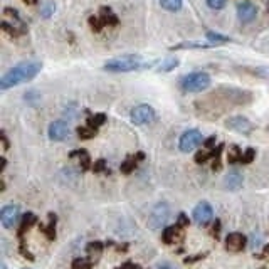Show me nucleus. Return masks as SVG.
Instances as JSON below:
<instances>
[{
  "label": "nucleus",
  "mask_w": 269,
  "mask_h": 269,
  "mask_svg": "<svg viewBox=\"0 0 269 269\" xmlns=\"http://www.w3.org/2000/svg\"><path fill=\"white\" fill-rule=\"evenodd\" d=\"M49 138L52 140V142H63L67 137H69V126H67L64 121H52L51 125H49Z\"/></svg>",
  "instance_id": "nucleus-12"
},
{
  "label": "nucleus",
  "mask_w": 269,
  "mask_h": 269,
  "mask_svg": "<svg viewBox=\"0 0 269 269\" xmlns=\"http://www.w3.org/2000/svg\"><path fill=\"white\" fill-rule=\"evenodd\" d=\"M41 69H42V63H39V61H24V63H19L17 66L10 67V69L0 78V89L7 91L10 88L17 86V84L27 83L37 76Z\"/></svg>",
  "instance_id": "nucleus-1"
},
{
  "label": "nucleus",
  "mask_w": 269,
  "mask_h": 269,
  "mask_svg": "<svg viewBox=\"0 0 269 269\" xmlns=\"http://www.w3.org/2000/svg\"><path fill=\"white\" fill-rule=\"evenodd\" d=\"M142 160H145V153H143V151H138V153L130 155L123 163H121V172L126 174V175L131 174L133 170L138 167V163L142 162Z\"/></svg>",
  "instance_id": "nucleus-17"
},
{
  "label": "nucleus",
  "mask_w": 269,
  "mask_h": 269,
  "mask_svg": "<svg viewBox=\"0 0 269 269\" xmlns=\"http://www.w3.org/2000/svg\"><path fill=\"white\" fill-rule=\"evenodd\" d=\"M157 269H174L172 264H168V262H162V264H158Z\"/></svg>",
  "instance_id": "nucleus-40"
},
{
  "label": "nucleus",
  "mask_w": 269,
  "mask_h": 269,
  "mask_svg": "<svg viewBox=\"0 0 269 269\" xmlns=\"http://www.w3.org/2000/svg\"><path fill=\"white\" fill-rule=\"evenodd\" d=\"M170 217V209L165 202H160V204L155 205V209L151 210V216H150V224L153 227H162V225L167 222V219Z\"/></svg>",
  "instance_id": "nucleus-11"
},
{
  "label": "nucleus",
  "mask_w": 269,
  "mask_h": 269,
  "mask_svg": "<svg viewBox=\"0 0 269 269\" xmlns=\"http://www.w3.org/2000/svg\"><path fill=\"white\" fill-rule=\"evenodd\" d=\"M106 123V114L105 113H98V114H93L88 118V126L94 128V130H98L100 126H103Z\"/></svg>",
  "instance_id": "nucleus-24"
},
{
  "label": "nucleus",
  "mask_w": 269,
  "mask_h": 269,
  "mask_svg": "<svg viewBox=\"0 0 269 269\" xmlns=\"http://www.w3.org/2000/svg\"><path fill=\"white\" fill-rule=\"evenodd\" d=\"M204 148H207V150L216 148V137H209L207 140H204Z\"/></svg>",
  "instance_id": "nucleus-35"
},
{
  "label": "nucleus",
  "mask_w": 269,
  "mask_h": 269,
  "mask_svg": "<svg viewBox=\"0 0 269 269\" xmlns=\"http://www.w3.org/2000/svg\"><path fill=\"white\" fill-rule=\"evenodd\" d=\"M0 137H2V143H4V150H9V140H7V134L4 131L0 133Z\"/></svg>",
  "instance_id": "nucleus-37"
},
{
  "label": "nucleus",
  "mask_w": 269,
  "mask_h": 269,
  "mask_svg": "<svg viewBox=\"0 0 269 269\" xmlns=\"http://www.w3.org/2000/svg\"><path fill=\"white\" fill-rule=\"evenodd\" d=\"M160 5L168 12H179L183 5V0H160Z\"/></svg>",
  "instance_id": "nucleus-26"
},
{
  "label": "nucleus",
  "mask_w": 269,
  "mask_h": 269,
  "mask_svg": "<svg viewBox=\"0 0 269 269\" xmlns=\"http://www.w3.org/2000/svg\"><path fill=\"white\" fill-rule=\"evenodd\" d=\"M4 17H10L12 21L9 19H4L2 22V30L4 32H7L12 37H21L27 32V26L24 24V21L21 19L19 12L12 7H5L4 9Z\"/></svg>",
  "instance_id": "nucleus-4"
},
{
  "label": "nucleus",
  "mask_w": 269,
  "mask_h": 269,
  "mask_svg": "<svg viewBox=\"0 0 269 269\" xmlns=\"http://www.w3.org/2000/svg\"><path fill=\"white\" fill-rule=\"evenodd\" d=\"M42 230L46 232V236H47V239H54L56 237V216L54 214H49V224H47V227H41Z\"/></svg>",
  "instance_id": "nucleus-23"
},
{
  "label": "nucleus",
  "mask_w": 269,
  "mask_h": 269,
  "mask_svg": "<svg viewBox=\"0 0 269 269\" xmlns=\"http://www.w3.org/2000/svg\"><path fill=\"white\" fill-rule=\"evenodd\" d=\"M219 232H221V222L216 221V224H214V227H212V236L219 237Z\"/></svg>",
  "instance_id": "nucleus-36"
},
{
  "label": "nucleus",
  "mask_w": 269,
  "mask_h": 269,
  "mask_svg": "<svg viewBox=\"0 0 269 269\" xmlns=\"http://www.w3.org/2000/svg\"><path fill=\"white\" fill-rule=\"evenodd\" d=\"M118 17H116L114 12L109 9V7H101L100 10V15H93V17H89V27L94 30L96 34H100L103 27H106V26H118Z\"/></svg>",
  "instance_id": "nucleus-5"
},
{
  "label": "nucleus",
  "mask_w": 269,
  "mask_h": 269,
  "mask_svg": "<svg viewBox=\"0 0 269 269\" xmlns=\"http://www.w3.org/2000/svg\"><path fill=\"white\" fill-rule=\"evenodd\" d=\"M179 224L180 225H188V219H187L185 214H180L179 216Z\"/></svg>",
  "instance_id": "nucleus-38"
},
{
  "label": "nucleus",
  "mask_w": 269,
  "mask_h": 269,
  "mask_svg": "<svg viewBox=\"0 0 269 269\" xmlns=\"http://www.w3.org/2000/svg\"><path fill=\"white\" fill-rule=\"evenodd\" d=\"M116 269H140V266H137V264H131V262H126V264L120 266V267H116Z\"/></svg>",
  "instance_id": "nucleus-39"
},
{
  "label": "nucleus",
  "mask_w": 269,
  "mask_h": 269,
  "mask_svg": "<svg viewBox=\"0 0 269 269\" xmlns=\"http://www.w3.org/2000/svg\"><path fill=\"white\" fill-rule=\"evenodd\" d=\"M258 15V9H256L254 4L251 2H242L237 5V19L241 22L247 24V22H253Z\"/></svg>",
  "instance_id": "nucleus-14"
},
{
  "label": "nucleus",
  "mask_w": 269,
  "mask_h": 269,
  "mask_svg": "<svg viewBox=\"0 0 269 269\" xmlns=\"http://www.w3.org/2000/svg\"><path fill=\"white\" fill-rule=\"evenodd\" d=\"M93 172H96V174H109V168L106 167V162L103 160H98V162H94V165H93Z\"/></svg>",
  "instance_id": "nucleus-32"
},
{
  "label": "nucleus",
  "mask_w": 269,
  "mask_h": 269,
  "mask_svg": "<svg viewBox=\"0 0 269 269\" xmlns=\"http://www.w3.org/2000/svg\"><path fill=\"white\" fill-rule=\"evenodd\" d=\"M21 219V210L19 207L10 204V205H5L2 210H0V222L5 229H12L14 225L19 222Z\"/></svg>",
  "instance_id": "nucleus-9"
},
{
  "label": "nucleus",
  "mask_w": 269,
  "mask_h": 269,
  "mask_svg": "<svg viewBox=\"0 0 269 269\" xmlns=\"http://www.w3.org/2000/svg\"><path fill=\"white\" fill-rule=\"evenodd\" d=\"M54 12H56V4L46 2L41 9V17H44V19H51V17L54 15Z\"/></svg>",
  "instance_id": "nucleus-29"
},
{
  "label": "nucleus",
  "mask_w": 269,
  "mask_h": 269,
  "mask_svg": "<svg viewBox=\"0 0 269 269\" xmlns=\"http://www.w3.org/2000/svg\"><path fill=\"white\" fill-rule=\"evenodd\" d=\"M247 244V237L241 234V232H230V234L225 237V249L230 251V253H241V251L246 247Z\"/></svg>",
  "instance_id": "nucleus-13"
},
{
  "label": "nucleus",
  "mask_w": 269,
  "mask_h": 269,
  "mask_svg": "<svg viewBox=\"0 0 269 269\" xmlns=\"http://www.w3.org/2000/svg\"><path fill=\"white\" fill-rule=\"evenodd\" d=\"M210 47H214L212 42H209V44H202V42H182V44H177L172 49L175 51V49H210Z\"/></svg>",
  "instance_id": "nucleus-27"
},
{
  "label": "nucleus",
  "mask_w": 269,
  "mask_h": 269,
  "mask_svg": "<svg viewBox=\"0 0 269 269\" xmlns=\"http://www.w3.org/2000/svg\"><path fill=\"white\" fill-rule=\"evenodd\" d=\"M163 241L165 244H177L183 239V229L180 224H175V225H170V227H165L163 230Z\"/></svg>",
  "instance_id": "nucleus-15"
},
{
  "label": "nucleus",
  "mask_w": 269,
  "mask_h": 269,
  "mask_svg": "<svg viewBox=\"0 0 269 269\" xmlns=\"http://www.w3.org/2000/svg\"><path fill=\"white\" fill-rule=\"evenodd\" d=\"M262 256H264V258H269V246L266 247V251H264V254H262Z\"/></svg>",
  "instance_id": "nucleus-42"
},
{
  "label": "nucleus",
  "mask_w": 269,
  "mask_h": 269,
  "mask_svg": "<svg viewBox=\"0 0 269 269\" xmlns=\"http://www.w3.org/2000/svg\"><path fill=\"white\" fill-rule=\"evenodd\" d=\"M76 133L81 140H91L96 137L98 130H94V128H91V126H78Z\"/></svg>",
  "instance_id": "nucleus-28"
},
{
  "label": "nucleus",
  "mask_w": 269,
  "mask_h": 269,
  "mask_svg": "<svg viewBox=\"0 0 269 269\" xmlns=\"http://www.w3.org/2000/svg\"><path fill=\"white\" fill-rule=\"evenodd\" d=\"M225 126H227L229 130H234L242 134H251L254 130V125L251 123L246 116H230V118L225 120Z\"/></svg>",
  "instance_id": "nucleus-8"
},
{
  "label": "nucleus",
  "mask_w": 269,
  "mask_h": 269,
  "mask_svg": "<svg viewBox=\"0 0 269 269\" xmlns=\"http://www.w3.org/2000/svg\"><path fill=\"white\" fill-rule=\"evenodd\" d=\"M212 79L207 72H190V74L183 76L180 79V89L183 93H200V91H205L210 86Z\"/></svg>",
  "instance_id": "nucleus-3"
},
{
  "label": "nucleus",
  "mask_w": 269,
  "mask_h": 269,
  "mask_svg": "<svg viewBox=\"0 0 269 269\" xmlns=\"http://www.w3.org/2000/svg\"><path fill=\"white\" fill-rule=\"evenodd\" d=\"M256 158V150L254 148H247L246 151L242 153V160L241 163H251Z\"/></svg>",
  "instance_id": "nucleus-33"
},
{
  "label": "nucleus",
  "mask_w": 269,
  "mask_h": 269,
  "mask_svg": "<svg viewBox=\"0 0 269 269\" xmlns=\"http://www.w3.org/2000/svg\"><path fill=\"white\" fill-rule=\"evenodd\" d=\"M72 269H91V261L84 258H78L72 262Z\"/></svg>",
  "instance_id": "nucleus-31"
},
{
  "label": "nucleus",
  "mask_w": 269,
  "mask_h": 269,
  "mask_svg": "<svg viewBox=\"0 0 269 269\" xmlns=\"http://www.w3.org/2000/svg\"><path fill=\"white\" fill-rule=\"evenodd\" d=\"M207 5H209L210 9L219 10V9H222L225 5V0H207Z\"/></svg>",
  "instance_id": "nucleus-34"
},
{
  "label": "nucleus",
  "mask_w": 269,
  "mask_h": 269,
  "mask_svg": "<svg viewBox=\"0 0 269 269\" xmlns=\"http://www.w3.org/2000/svg\"><path fill=\"white\" fill-rule=\"evenodd\" d=\"M200 143H204V137L199 130H187L182 134L179 140V148L183 153H188V151L195 150Z\"/></svg>",
  "instance_id": "nucleus-7"
},
{
  "label": "nucleus",
  "mask_w": 269,
  "mask_h": 269,
  "mask_svg": "<svg viewBox=\"0 0 269 269\" xmlns=\"http://www.w3.org/2000/svg\"><path fill=\"white\" fill-rule=\"evenodd\" d=\"M24 269H29V267H24Z\"/></svg>",
  "instance_id": "nucleus-43"
},
{
  "label": "nucleus",
  "mask_w": 269,
  "mask_h": 269,
  "mask_svg": "<svg viewBox=\"0 0 269 269\" xmlns=\"http://www.w3.org/2000/svg\"><path fill=\"white\" fill-rule=\"evenodd\" d=\"M142 67H145V63L140 56H121V57L106 61L103 69L109 72H131V71L142 69Z\"/></svg>",
  "instance_id": "nucleus-2"
},
{
  "label": "nucleus",
  "mask_w": 269,
  "mask_h": 269,
  "mask_svg": "<svg viewBox=\"0 0 269 269\" xmlns=\"http://www.w3.org/2000/svg\"><path fill=\"white\" fill-rule=\"evenodd\" d=\"M212 155H214V150L204 148V150H200L197 155H195V162H197V163H205L207 160H210Z\"/></svg>",
  "instance_id": "nucleus-30"
},
{
  "label": "nucleus",
  "mask_w": 269,
  "mask_h": 269,
  "mask_svg": "<svg viewBox=\"0 0 269 269\" xmlns=\"http://www.w3.org/2000/svg\"><path fill=\"white\" fill-rule=\"evenodd\" d=\"M71 158H74L78 157L79 158V163H81V168L83 170H89L91 168V157L89 153L84 148H79V150H74V151H71L69 153Z\"/></svg>",
  "instance_id": "nucleus-18"
},
{
  "label": "nucleus",
  "mask_w": 269,
  "mask_h": 269,
  "mask_svg": "<svg viewBox=\"0 0 269 269\" xmlns=\"http://www.w3.org/2000/svg\"><path fill=\"white\" fill-rule=\"evenodd\" d=\"M157 120V113L155 109L148 106V105H138L131 109V121L134 125L143 126V125H150Z\"/></svg>",
  "instance_id": "nucleus-6"
},
{
  "label": "nucleus",
  "mask_w": 269,
  "mask_h": 269,
  "mask_svg": "<svg viewBox=\"0 0 269 269\" xmlns=\"http://www.w3.org/2000/svg\"><path fill=\"white\" fill-rule=\"evenodd\" d=\"M24 4H27V5H35L37 4V0H22Z\"/></svg>",
  "instance_id": "nucleus-41"
},
{
  "label": "nucleus",
  "mask_w": 269,
  "mask_h": 269,
  "mask_svg": "<svg viewBox=\"0 0 269 269\" xmlns=\"http://www.w3.org/2000/svg\"><path fill=\"white\" fill-rule=\"evenodd\" d=\"M224 183H225V187H227L229 190H239V188L242 187V183H244V177H242V174L239 172V170L234 168L225 175Z\"/></svg>",
  "instance_id": "nucleus-16"
},
{
  "label": "nucleus",
  "mask_w": 269,
  "mask_h": 269,
  "mask_svg": "<svg viewBox=\"0 0 269 269\" xmlns=\"http://www.w3.org/2000/svg\"><path fill=\"white\" fill-rule=\"evenodd\" d=\"M205 37L209 39V42H212L214 46H217V44H224V42H230V37H229V35L219 34V32H212V30H209V32L205 34Z\"/></svg>",
  "instance_id": "nucleus-22"
},
{
  "label": "nucleus",
  "mask_w": 269,
  "mask_h": 269,
  "mask_svg": "<svg viewBox=\"0 0 269 269\" xmlns=\"http://www.w3.org/2000/svg\"><path fill=\"white\" fill-rule=\"evenodd\" d=\"M241 160H242V150L237 145L230 146L229 151H227V162L229 163H241Z\"/></svg>",
  "instance_id": "nucleus-25"
},
{
  "label": "nucleus",
  "mask_w": 269,
  "mask_h": 269,
  "mask_svg": "<svg viewBox=\"0 0 269 269\" xmlns=\"http://www.w3.org/2000/svg\"><path fill=\"white\" fill-rule=\"evenodd\" d=\"M194 221L200 224V225H205V224H209L212 221V217H214V210H212V205L209 204V202H205V200H202L200 204L195 205V209H194Z\"/></svg>",
  "instance_id": "nucleus-10"
},
{
  "label": "nucleus",
  "mask_w": 269,
  "mask_h": 269,
  "mask_svg": "<svg viewBox=\"0 0 269 269\" xmlns=\"http://www.w3.org/2000/svg\"><path fill=\"white\" fill-rule=\"evenodd\" d=\"M37 222V217L34 216L32 212H27L26 216H22V222H21V229H19V236H24V232L29 230L32 225Z\"/></svg>",
  "instance_id": "nucleus-19"
},
{
  "label": "nucleus",
  "mask_w": 269,
  "mask_h": 269,
  "mask_svg": "<svg viewBox=\"0 0 269 269\" xmlns=\"http://www.w3.org/2000/svg\"><path fill=\"white\" fill-rule=\"evenodd\" d=\"M177 66H179V59H177V57H167V59H163L160 64H158L157 69L160 72H168V71H174Z\"/></svg>",
  "instance_id": "nucleus-21"
},
{
  "label": "nucleus",
  "mask_w": 269,
  "mask_h": 269,
  "mask_svg": "<svg viewBox=\"0 0 269 269\" xmlns=\"http://www.w3.org/2000/svg\"><path fill=\"white\" fill-rule=\"evenodd\" d=\"M86 253L89 256V259H98L100 256L103 254V244L101 242H89L88 244V247H86Z\"/></svg>",
  "instance_id": "nucleus-20"
}]
</instances>
